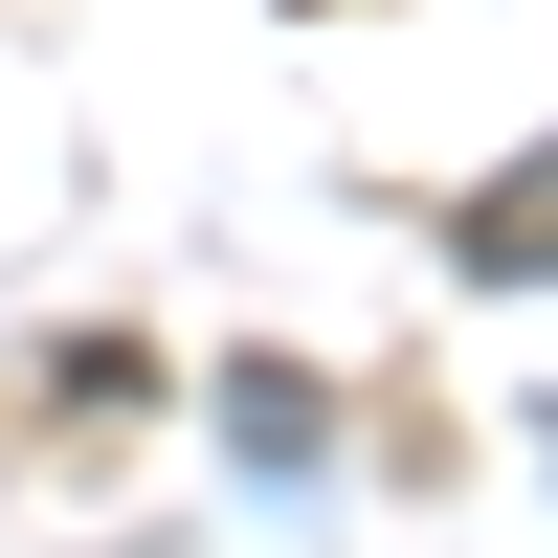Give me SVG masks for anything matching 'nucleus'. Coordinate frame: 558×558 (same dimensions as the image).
<instances>
[{"label": "nucleus", "mask_w": 558, "mask_h": 558, "mask_svg": "<svg viewBox=\"0 0 558 558\" xmlns=\"http://www.w3.org/2000/svg\"><path fill=\"white\" fill-rule=\"evenodd\" d=\"M447 268H470V291H558V134H536L514 179H492L470 223H447Z\"/></svg>", "instance_id": "1"}]
</instances>
